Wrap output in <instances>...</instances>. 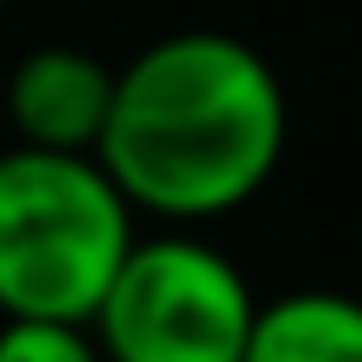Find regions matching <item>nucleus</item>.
Segmentation results:
<instances>
[{
  "label": "nucleus",
  "mask_w": 362,
  "mask_h": 362,
  "mask_svg": "<svg viewBox=\"0 0 362 362\" xmlns=\"http://www.w3.org/2000/svg\"><path fill=\"white\" fill-rule=\"evenodd\" d=\"M286 153V89L229 32H165L115 70L95 159L121 197L165 223H210L267 191Z\"/></svg>",
  "instance_id": "1"
},
{
  "label": "nucleus",
  "mask_w": 362,
  "mask_h": 362,
  "mask_svg": "<svg viewBox=\"0 0 362 362\" xmlns=\"http://www.w3.org/2000/svg\"><path fill=\"white\" fill-rule=\"evenodd\" d=\"M134 204L95 153H0V318L89 325L134 235Z\"/></svg>",
  "instance_id": "2"
},
{
  "label": "nucleus",
  "mask_w": 362,
  "mask_h": 362,
  "mask_svg": "<svg viewBox=\"0 0 362 362\" xmlns=\"http://www.w3.org/2000/svg\"><path fill=\"white\" fill-rule=\"evenodd\" d=\"M248 274L191 229L134 242L89 331L108 362H242L255 331Z\"/></svg>",
  "instance_id": "3"
},
{
  "label": "nucleus",
  "mask_w": 362,
  "mask_h": 362,
  "mask_svg": "<svg viewBox=\"0 0 362 362\" xmlns=\"http://www.w3.org/2000/svg\"><path fill=\"white\" fill-rule=\"evenodd\" d=\"M115 108V70L83 45H38L6 76V121L19 146L95 153Z\"/></svg>",
  "instance_id": "4"
},
{
  "label": "nucleus",
  "mask_w": 362,
  "mask_h": 362,
  "mask_svg": "<svg viewBox=\"0 0 362 362\" xmlns=\"http://www.w3.org/2000/svg\"><path fill=\"white\" fill-rule=\"evenodd\" d=\"M242 362H362V299L350 293H286L255 312Z\"/></svg>",
  "instance_id": "5"
},
{
  "label": "nucleus",
  "mask_w": 362,
  "mask_h": 362,
  "mask_svg": "<svg viewBox=\"0 0 362 362\" xmlns=\"http://www.w3.org/2000/svg\"><path fill=\"white\" fill-rule=\"evenodd\" d=\"M0 362H108L89 325L64 318H6L0 325Z\"/></svg>",
  "instance_id": "6"
},
{
  "label": "nucleus",
  "mask_w": 362,
  "mask_h": 362,
  "mask_svg": "<svg viewBox=\"0 0 362 362\" xmlns=\"http://www.w3.org/2000/svg\"><path fill=\"white\" fill-rule=\"evenodd\" d=\"M0 6H6V0H0Z\"/></svg>",
  "instance_id": "7"
}]
</instances>
